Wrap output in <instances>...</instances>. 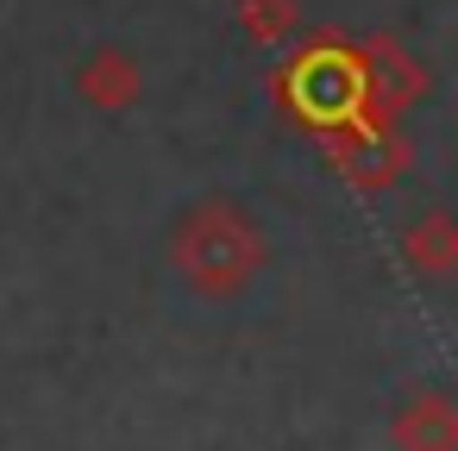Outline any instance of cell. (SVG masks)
I'll return each instance as SVG.
<instances>
[{"mask_svg": "<svg viewBox=\"0 0 458 451\" xmlns=\"http://www.w3.org/2000/svg\"><path fill=\"white\" fill-rule=\"evenodd\" d=\"M164 251H170V270H176L201 301H233V295H245V288L264 276V263H270L264 226H258L239 201H226V195L189 201V207L170 220Z\"/></svg>", "mask_w": 458, "mask_h": 451, "instance_id": "1", "label": "cell"}, {"mask_svg": "<svg viewBox=\"0 0 458 451\" xmlns=\"http://www.w3.org/2000/svg\"><path fill=\"white\" fill-rule=\"evenodd\" d=\"M76 95L82 107L95 113H126L139 95H145V70L126 45H95L82 63H76Z\"/></svg>", "mask_w": 458, "mask_h": 451, "instance_id": "2", "label": "cell"}, {"mask_svg": "<svg viewBox=\"0 0 458 451\" xmlns=\"http://www.w3.org/2000/svg\"><path fill=\"white\" fill-rule=\"evenodd\" d=\"M395 451H458V395L452 388H414L402 395L389 420Z\"/></svg>", "mask_w": 458, "mask_h": 451, "instance_id": "3", "label": "cell"}, {"mask_svg": "<svg viewBox=\"0 0 458 451\" xmlns=\"http://www.w3.org/2000/svg\"><path fill=\"white\" fill-rule=\"evenodd\" d=\"M395 251H402V263H408L414 276H452V270H458V213L420 207V213L402 226Z\"/></svg>", "mask_w": 458, "mask_h": 451, "instance_id": "4", "label": "cell"}, {"mask_svg": "<svg viewBox=\"0 0 458 451\" xmlns=\"http://www.w3.org/2000/svg\"><path fill=\"white\" fill-rule=\"evenodd\" d=\"M339 163H345V176H352V182L377 188V182H389V176L408 163V151H402L389 132H358V138L345 145V157H339Z\"/></svg>", "mask_w": 458, "mask_h": 451, "instance_id": "5", "label": "cell"}, {"mask_svg": "<svg viewBox=\"0 0 458 451\" xmlns=\"http://www.w3.org/2000/svg\"><path fill=\"white\" fill-rule=\"evenodd\" d=\"M239 20H245V32H251L258 45H283V38L295 32V0H245Z\"/></svg>", "mask_w": 458, "mask_h": 451, "instance_id": "6", "label": "cell"}]
</instances>
